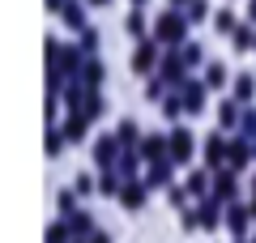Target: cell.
I'll return each mask as SVG.
<instances>
[{"instance_id": "1", "label": "cell", "mask_w": 256, "mask_h": 243, "mask_svg": "<svg viewBox=\"0 0 256 243\" xmlns=\"http://www.w3.org/2000/svg\"><path fill=\"white\" fill-rule=\"evenodd\" d=\"M141 200H146V196H141V188H124V205H128V209H137Z\"/></svg>"}, {"instance_id": "2", "label": "cell", "mask_w": 256, "mask_h": 243, "mask_svg": "<svg viewBox=\"0 0 256 243\" xmlns=\"http://www.w3.org/2000/svg\"><path fill=\"white\" fill-rule=\"evenodd\" d=\"M150 60H154V47H141V52H137V68L146 72V68H150Z\"/></svg>"}, {"instance_id": "3", "label": "cell", "mask_w": 256, "mask_h": 243, "mask_svg": "<svg viewBox=\"0 0 256 243\" xmlns=\"http://www.w3.org/2000/svg\"><path fill=\"white\" fill-rule=\"evenodd\" d=\"M73 230H77V234H90L94 222H90V218H73Z\"/></svg>"}, {"instance_id": "4", "label": "cell", "mask_w": 256, "mask_h": 243, "mask_svg": "<svg viewBox=\"0 0 256 243\" xmlns=\"http://www.w3.org/2000/svg\"><path fill=\"white\" fill-rule=\"evenodd\" d=\"M47 243H64V226H52L47 230Z\"/></svg>"}]
</instances>
